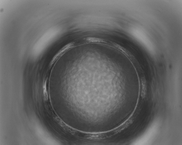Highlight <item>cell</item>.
Masks as SVG:
<instances>
[{"label": "cell", "mask_w": 182, "mask_h": 145, "mask_svg": "<svg viewBox=\"0 0 182 145\" xmlns=\"http://www.w3.org/2000/svg\"><path fill=\"white\" fill-rule=\"evenodd\" d=\"M141 95L143 98H144L146 96V80L143 77L141 79Z\"/></svg>", "instance_id": "4"}, {"label": "cell", "mask_w": 182, "mask_h": 145, "mask_svg": "<svg viewBox=\"0 0 182 145\" xmlns=\"http://www.w3.org/2000/svg\"><path fill=\"white\" fill-rule=\"evenodd\" d=\"M105 44L108 45L119 50L133 61L135 60V58L134 56L128 50L117 43L111 41L106 40Z\"/></svg>", "instance_id": "1"}, {"label": "cell", "mask_w": 182, "mask_h": 145, "mask_svg": "<svg viewBox=\"0 0 182 145\" xmlns=\"http://www.w3.org/2000/svg\"><path fill=\"white\" fill-rule=\"evenodd\" d=\"M85 40L89 43H96L103 44L105 42V39L101 38L93 37H88L85 39Z\"/></svg>", "instance_id": "3"}, {"label": "cell", "mask_w": 182, "mask_h": 145, "mask_svg": "<svg viewBox=\"0 0 182 145\" xmlns=\"http://www.w3.org/2000/svg\"><path fill=\"white\" fill-rule=\"evenodd\" d=\"M75 44L73 42L68 43L65 46L54 56L52 61L51 64H52L62 54L68 50L73 47Z\"/></svg>", "instance_id": "2"}]
</instances>
